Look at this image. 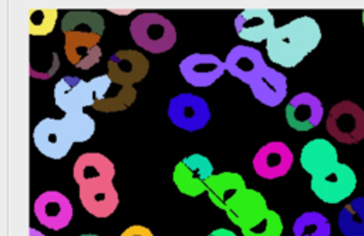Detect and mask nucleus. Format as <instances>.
Segmentation results:
<instances>
[{"label":"nucleus","mask_w":364,"mask_h":236,"mask_svg":"<svg viewBox=\"0 0 364 236\" xmlns=\"http://www.w3.org/2000/svg\"><path fill=\"white\" fill-rule=\"evenodd\" d=\"M320 40L321 30L316 18L301 16L276 27L266 40V51L272 63L293 68L317 48Z\"/></svg>","instance_id":"obj_1"},{"label":"nucleus","mask_w":364,"mask_h":236,"mask_svg":"<svg viewBox=\"0 0 364 236\" xmlns=\"http://www.w3.org/2000/svg\"><path fill=\"white\" fill-rule=\"evenodd\" d=\"M132 40L141 48L161 54L171 50L176 43V28L159 13H141L129 24Z\"/></svg>","instance_id":"obj_2"},{"label":"nucleus","mask_w":364,"mask_h":236,"mask_svg":"<svg viewBox=\"0 0 364 236\" xmlns=\"http://www.w3.org/2000/svg\"><path fill=\"white\" fill-rule=\"evenodd\" d=\"M357 186V176L354 171L343 162L336 163L331 169L313 175L310 179V189L324 203L336 205L353 195Z\"/></svg>","instance_id":"obj_3"},{"label":"nucleus","mask_w":364,"mask_h":236,"mask_svg":"<svg viewBox=\"0 0 364 236\" xmlns=\"http://www.w3.org/2000/svg\"><path fill=\"white\" fill-rule=\"evenodd\" d=\"M326 129L336 141L347 145L364 139V111L353 101L344 100L333 105L326 119Z\"/></svg>","instance_id":"obj_4"},{"label":"nucleus","mask_w":364,"mask_h":236,"mask_svg":"<svg viewBox=\"0 0 364 236\" xmlns=\"http://www.w3.org/2000/svg\"><path fill=\"white\" fill-rule=\"evenodd\" d=\"M168 117L175 127L195 132L205 128L212 115L208 102L202 97L192 92H182L171 98Z\"/></svg>","instance_id":"obj_5"},{"label":"nucleus","mask_w":364,"mask_h":236,"mask_svg":"<svg viewBox=\"0 0 364 236\" xmlns=\"http://www.w3.org/2000/svg\"><path fill=\"white\" fill-rule=\"evenodd\" d=\"M212 175V162L202 154H191L175 165L172 179L181 193L195 198L206 192V181Z\"/></svg>","instance_id":"obj_6"},{"label":"nucleus","mask_w":364,"mask_h":236,"mask_svg":"<svg viewBox=\"0 0 364 236\" xmlns=\"http://www.w3.org/2000/svg\"><path fill=\"white\" fill-rule=\"evenodd\" d=\"M33 139L36 148L51 159L64 158L74 144L63 119L54 118L41 119L33 131Z\"/></svg>","instance_id":"obj_7"},{"label":"nucleus","mask_w":364,"mask_h":236,"mask_svg":"<svg viewBox=\"0 0 364 236\" xmlns=\"http://www.w3.org/2000/svg\"><path fill=\"white\" fill-rule=\"evenodd\" d=\"M183 80L196 88H205L216 82L225 70V63L215 54L193 53L179 63Z\"/></svg>","instance_id":"obj_8"},{"label":"nucleus","mask_w":364,"mask_h":236,"mask_svg":"<svg viewBox=\"0 0 364 236\" xmlns=\"http://www.w3.org/2000/svg\"><path fill=\"white\" fill-rule=\"evenodd\" d=\"M293 152L284 142L272 141L255 154L252 165L260 178L273 181L284 176L293 166Z\"/></svg>","instance_id":"obj_9"},{"label":"nucleus","mask_w":364,"mask_h":236,"mask_svg":"<svg viewBox=\"0 0 364 236\" xmlns=\"http://www.w3.org/2000/svg\"><path fill=\"white\" fill-rule=\"evenodd\" d=\"M108 78L122 87H132L145 78L149 70L148 58L136 50H119L108 60Z\"/></svg>","instance_id":"obj_10"},{"label":"nucleus","mask_w":364,"mask_h":236,"mask_svg":"<svg viewBox=\"0 0 364 236\" xmlns=\"http://www.w3.org/2000/svg\"><path fill=\"white\" fill-rule=\"evenodd\" d=\"M284 115L290 128L304 132L320 125L324 108L314 94L300 92L287 102Z\"/></svg>","instance_id":"obj_11"},{"label":"nucleus","mask_w":364,"mask_h":236,"mask_svg":"<svg viewBox=\"0 0 364 236\" xmlns=\"http://www.w3.org/2000/svg\"><path fill=\"white\" fill-rule=\"evenodd\" d=\"M34 215L38 222L53 230L65 227L73 218V206L63 193L48 191L41 193L34 202Z\"/></svg>","instance_id":"obj_12"},{"label":"nucleus","mask_w":364,"mask_h":236,"mask_svg":"<svg viewBox=\"0 0 364 236\" xmlns=\"http://www.w3.org/2000/svg\"><path fill=\"white\" fill-rule=\"evenodd\" d=\"M54 100L57 107H60L65 114L82 111L84 107L92 105L95 101L90 81L85 82L73 75L63 77L55 84Z\"/></svg>","instance_id":"obj_13"},{"label":"nucleus","mask_w":364,"mask_h":236,"mask_svg":"<svg viewBox=\"0 0 364 236\" xmlns=\"http://www.w3.org/2000/svg\"><path fill=\"white\" fill-rule=\"evenodd\" d=\"M274 28V17L266 9H247L240 11L235 18L237 36L250 43L266 41Z\"/></svg>","instance_id":"obj_14"},{"label":"nucleus","mask_w":364,"mask_h":236,"mask_svg":"<svg viewBox=\"0 0 364 236\" xmlns=\"http://www.w3.org/2000/svg\"><path fill=\"white\" fill-rule=\"evenodd\" d=\"M225 70L245 84L252 80L266 67L262 53L249 45H235L225 58Z\"/></svg>","instance_id":"obj_15"},{"label":"nucleus","mask_w":364,"mask_h":236,"mask_svg":"<svg viewBox=\"0 0 364 236\" xmlns=\"http://www.w3.org/2000/svg\"><path fill=\"white\" fill-rule=\"evenodd\" d=\"M75 182L81 186L101 182H112L115 176L114 163L98 152H87L78 156L73 171Z\"/></svg>","instance_id":"obj_16"},{"label":"nucleus","mask_w":364,"mask_h":236,"mask_svg":"<svg viewBox=\"0 0 364 236\" xmlns=\"http://www.w3.org/2000/svg\"><path fill=\"white\" fill-rule=\"evenodd\" d=\"M249 87L253 97L267 107H277L287 95L286 75L267 65L252 80Z\"/></svg>","instance_id":"obj_17"},{"label":"nucleus","mask_w":364,"mask_h":236,"mask_svg":"<svg viewBox=\"0 0 364 236\" xmlns=\"http://www.w3.org/2000/svg\"><path fill=\"white\" fill-rule=\"evenodd\" d=\"M267 209L264 196L256 189L246 188L226 206L225 213L233 225L243 227L259 219Z\"/></svg>","instance_id":"obj_18"},{"label":"nucleus","mask_w":364,"mask_h":236,"mask_svg":"<svg viewBox=\"0 0 364 236\" xmlns=\"http://www.w3.org/2000/svg\"><path fill=\"white\" fill-rule=\"evenodd\" d=\"M336 163H338V152L336 146L324 138H314L301 148L300 165L310 176L323 173Z\"/></svg>","instance_id":"obj_19"},{"label":"nucleus","mask_w":364,"mask_h":236,"mask_svg":"<svg viewBox=\"0 0 364 236\" xmlns=\"http://www.w3.org/2000/svg\"><path fill=\"white\" fill-rule=\"evenodd\" d=\"M82 206L95 218H108L119 203L118 193L112 182H101L80 188Z\"/></svg>","instance_id":"obj_20"},{"label":"nucleus","mask_w":364,"mask_h":236,"mask_svg":"<svg viewBox=\"0 0 364 236\" xmlns=\"http://www.w3.org/2000/svg\"><path fill=\"white\" fill-rule=\"evenodd\" d=\"M246 188L243 176L237 172L213 173L206 181L208 198L216 208L223 210Z\"/></svg>","instance_id":"obj_21"},{"label":"nucleus","mask_w":364,"mask_h":236,"mask_svg":"<svg viewBox=\"0 0 364 236\" xmlns=\"http://www.w3.org/2000/svg\"><path fill=\"white\" fill-rule=\"evenodd\" d=\"M64 51L67 60L81 70H88L95 65L101 58V48L98 47V40L80 37L75 34L65 33Z\"/></svg>","instance_id":"obj_22"},{"label":"nucleus","mask_w":364,"mask_h":236,"mask_svg":"<svg viewBox=\"0 0 364 236\" xmlns=\"http://www.w3.org/2000/svg\"><path fill=\"white\" fill-rule=\"evenodd\" d=\"M61 30L64 34L70 33L100 41L104 34L105 24L104 18L95 11H68L63 17Z\"/></svg>","instance_id":"obj_23"},{"label":"nucleus","mask_w":364,"mask_h":236,"mask_svg":"<svg viewBox=\"0 0 364 236\" xmlns=\"http://www.w3.org/2000/svg\"><path fill=\"white\" fill-rule=\"evenodd\" d=\"M338 229L343 236H364V196L354 198L341 208Z\"/></svg>","instance_id":"obj_24"},{"label":"nucleus","mask_w":364,"mask_h":236,"mask_svg":"<svg viewBox=\"0 0 364 236\" xmlns=\"http://www.w3.org/2000/svg\"><path fill=\"white\" fill-rule=\"evenodd\" d=\"M330 233L328 219L316 210L301 213L293 223L294 236H330Z\"/></svg>","instance_id":"obj_25"},{"label":"nucleus","mask_w":364,"mask_h":236,"mask_svg":"<svg viewBox=\"0 0 364 236\" xmlns=\"http://www.w3.org/2000/svg\"><path fill=\"white\" fill-rule=\"evenodd\" d=\"M240 232L243 236H282L283 220L276 210L267 209L253 223L240 227Z\"/></svg>","instance_id":"obj_26"},{"label":"nucleus","mask_w":364,"mask_h":236,"mask_svg":"<svg viewBox=\"0 0 364 236\" xmlns=\"http://www.w3.org/2000/svg\"><path fill=\"white\" fill-rule=\"evenodd\" d=\"M61 119L74 142H84L90 139L95 131L94 119L82 111L67 112Z\"/></svg>","instance_id":"obj_27"},{"label":"nucleus","mask_w":364,"mask_h":236,"mask_svg":"<svg viewBox=\"0 0 364 236\" xmlns=\"http://www.w3.org/2000/svg\"><path fill=\"white\" fill-rule=\"evenodd\" d=\"M136 98V91L132 87H119L118 92L115 97H104L92 104V107L97 111L102 112H117V111H124Z\"/></svg>","instance_id":"obj_28"},{"label":"nucleus","mask_w":364,"mask_h":236,"mask_svg":"<svg viewBox=\"0 0 364 236\" xmlns=\"http://www.w3.org/2000/svg\"><path fill=\"white\" fill-rule=\"evenodd\" d=\"M57 18L55 10L30 9L28 10V33L31 36H46L54 28Z\"/></svg>","instance_id":"obj_29"},{"label":"nucleus","mask_w":364,"mask_h":236,"mask_svg":"<svg viewBox=\"0 0 364 236\" xmlns=\"http://www.w3.org/2000/svg\"><path fill=\"white\" fill-rule=\"evenodd\" d=\"M121 236H154V233L142 225H132V226L127 227L121 233Z\"/></svg>","instance_id":"obj_30"},{"label":"nucleus","mask_w":364,"mask_h":236,"mask_svg":"<svg viewBox=\"0 0 364 236\" xmlns=\"http://www.w3.org/2000/svg\"><path fill=\"white\" fill-rule=\"evenodd\" d=\"M208 236H237L235 232L229 230V229H225V227H219V229H215L212 230Z\"/></svg>","instance_id":"obj_31"},{"label":"nucleus","mask_w":364,"mask_h":236,"mask_svg":"<svg viewBox=\"0 0 364 236\" xmlns=\"http://www.w3.org/2000/svg\"><path fill=\"white\" fill-rule=\"evenodd\" d=\"M28 233H30V236H44L43 233H40V232L36 230V229H28Z\"/></svg>","instance_id":"obj_32"},{"label":"nucleus","mask_w":364,"mask_h":236,"mask_svg":"<svg viewBox=\"0 0 364 236\" xmlns=\"http://www.w3.org/2000/svg\"><path fill=\"white\" fill-rule=\"evenodd\" d=\"M361 17H363V26H364V11H363V14H361Z\"/></svg>","instance_id":"obj_33"},{"label":"nucleus","mask_w":364,"mask_h":236,"mask_svg":"<svg viewBox=\"0 0 364 236\" xmlns=\"http://www.w3.org/2000/svg\"><path fill=\"white\" fill-rule=\"evenodd\" d=\"M81 236H98V235H81Z\"/></svg>","instance_id":"obj_34"}]
</instances>
